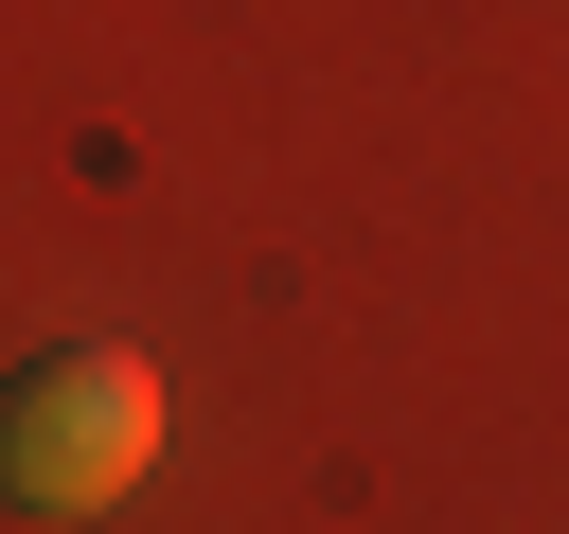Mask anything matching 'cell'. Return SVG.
<instances>
[{
  "label": "cell",
  "mask_w": 569,
  "mask_h": 534,
  "mask_svg": "<svg viewBox=\"0 0 569 534\" xmlns=\"http://www.w3.org/2000/svg\"><path fill=\"white\" fill-rule=\"evenodd\" d=\"M142 463H160V374H142L124 338H53V356L0 392V498H18V516H107Z\"/></svg>",
  "instance_id": "6da1fadb"
}]
</instances>
